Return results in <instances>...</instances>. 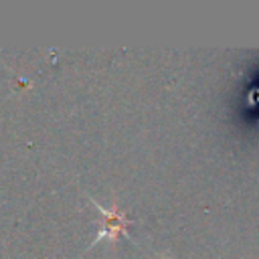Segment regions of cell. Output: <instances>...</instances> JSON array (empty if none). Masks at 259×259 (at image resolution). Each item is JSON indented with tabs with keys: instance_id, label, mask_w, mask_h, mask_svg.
<instances>
[{
	"instance_id": "1",
	"label": "cell",
	"mask_w": 259,
	"mask_h": 259,
	"mask_svg": "<svg viewBox=\"0 0 259 259\" xmlns=\"http://www.w3.org/2000/svg\"><path fill=\"white\" fill-rule=\"evenodd\" d=\"M93 200V198H91ZM95 202V206L99 208V212H101V225H99V233H97V237L93 239V243L91 245H95V243H99L101 239H109V241H113V239H117V237H127V227H130V217H127V212L125 210H121V208H117V204L113 202L111 206H103V204H99L97 200H93Z\"/></svg>"
}]
</instances>
